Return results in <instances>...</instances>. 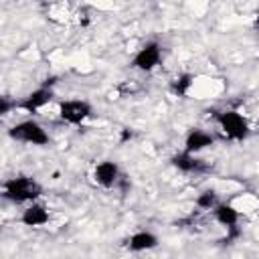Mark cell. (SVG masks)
Instances as JSON below:
<instances>
[{"mask_svg":"<svg viewBox=\"0 0 259 259\" xmlns=\"http://www.w3.org/2000/svg\"><path fill=\"white\" fill-rule=\"evenodd\" d=\"M172 164L178 168V170H182V172H198V170H204V164H202V160H198V158H194L190 152H182V154H176L174 158H172Z\"/></svg>","mask_w":259,"mask_h":259,"instance_id":"11","label":"cell"},{"mask_svg":"<svg viewBox=\"0 0 259 259\" xmlns=\"http://www.w3.org/2000/svg\"><path fill=\"white\" fill-rule=\"evenodd\" d=\"M255 28H259V14H257V18H255Z\"/></svg>","mask_w":259,"mask_h":259,"instance_id":"17","label":"cell"},{"mask_svg":"<svg viewBox=\"0 0 259 259\" xmlns=\"http://www.w3.org/2000/svg\"><path fill=\"white\" fill-rule=\"evenodd\" d=\"M119 140H121V142H127V140H132V130H127V127H125V130H121V136H119Z\"/></svg>","mask_w":259,"mask_h":259,"instance_id":"16","label":"cell"},{"mask_svg":"<svg viewBox=\"0 0 259 259\" xmlns=\"http://www.w3.org/2000/svg\"><path fill=\"white\" fill-rule=\"evenodd\" d=\"M20 221L26 227H42V225L49 223V210L42 204H30L28 208H24Z\"/></svg>","mask_w":259,"mask_h":259,"instance_id":"7","label":"cell"},{"mask_svg":"<svg viewBox=\"0 0 259 259\" xmlns=\"http://www.w3.org/2000/svg\"><path fill=\"white\" fill-rule=\"evenodd\" d=\"M184 146H186V152L196 154V152L204 150L206 146H212V136L206 134V132H202V130H192V132L186 136Z\"/></svg>","mask_w":259,"mask_h":259,"instance_id":"10","label":"cell"},{"mask_svg":"<svg viewBox=\"0 0 259 259\" xmlns=\"http://www.w3.org/2000/svg\"><path fill=\"white\" fill-rule=\"evenodd\" d=\"M93 176H95V182H97L99 186H103V188H111V186L119 180V168H117L115 162L105 160V162H99V164L95 166Z\"/></svg>","mask_w":259,"mask_h":259,"instance_id":"6","label":"cell"},{"mask_svg":"<svg viewBox=\"0 0 259 259\" xmlns=\"http://www.w3.org/2000/svg\"><path fill=\"white\" fill-rule=\"evenodd\" d=\"M158 245V237L150 231H138L127 239V247L132 251H148Z\"/></svg>","mask_w":259,"mask_h":259,"instance_id":"9","label":"cell"},{"mask_svg":"<svg viewBox=\"0 0 259 259\" xmlns=\"http://www.w3.org/2000/svg\"><path fill=\"white\" fill-rule=\"evenodd\" d=\"M196 206L198 208H212V206H217V192L212 188L202 190L198 194V198H196Z\"/></svg>","mask_w":259,"mask_h":259,"instance_id":"14","label":"cell"},{"mask_svg":"<svg viewBox=\"0 0 259 259\" xmlns=\"http://www.w3.org/2000/svg\"><path fill=\"white\" fill-rule=\"evenodd\" d=\"M59 115L63 121L79 125L91 115V105L87 101H81V99H69V101H63L59 105Z\"/></svg>","mask_w":259,"mask_h":259,"instance_id":"4","label":"cell"},{"mask_svg":"<svg viewBox=\"0 0 259 259\" xmlns=\"http://www.w3.org/2000/svg\"><path fill=\"white\" fill-rule=\"evenodd\" d=\"M160 57H162L160 45H158V42H148V45H144V47L136 53L132 65H134L136 69H140V71H152V69L160 63Z\"/></svg>","mask_w":259,"mask_h":259,"instance_id":"5","label":"cell"},{"mask_svg":"<svg viewBox=\"0 0 259 259\" xmlns=\"http://www.w3.org/2000/svg\"><path fill=\"white\" fill-rule=\"evenodd\" d=\"M10 107H12V103L8 101V97H2V99H0V113L6 115V113L10 111Z\"/></svg>","mask_w":259,"mask_h":259,"instance_id":"15","label":"cell"},{"mask_svg":"<svg viewBox=\"0 0 259 259\" xmlns=\"http://www.w3.org/2000/svg\"><path fill=\"white\" fill-rule=\"evenodd\" d=\"M51 99H53V91H51L49 87H40V89L32 91V93L20 103V107H24L26 111H36V109L45 107Z\"/></svg>","mask_w":259,"mask_h":259,"instance_id":"8","label":"cell"},{"mask_svg":"<svg viewBox=\"0 0 259 259\" xmlns=\"http://www.w3.org/2000/svg\"><path fill=\"white\" fill-rule=\"evenodd\" d=\"M219 125L223 130V134L227 138H231V140L241 142V140H245L249 136V123L237 111H223L219 115Z\"/></svg>","mask_w":259,"mask_h":259,"instance_id":"3","label":"cell"},{"mask_svg":"<svg viewBox=\"0 0 259 259\" xmlns=\"http://www.w3.org/2000/svg\"><path fill=\"white\" fill-rule=\"evenodd\" d=\"M38 194H40L38 182L28 176H14L4 182V198L12 200L16 204L34 200V198H38Z\"/></svg>","mask_w":259,"mask_h":259,"instance_id":"1","label":"cell"},{"mask_svg":"<svg viewBox=\"0 0 259 259\" xmlns=\"http://www.w3.org/2000/svg\"><path fill=\"white\" fill-rule=\"evenodd\" d=\"M192 81H194V77L188 75V73H184V75H180V77H176L172 81V91L178 93V95H186L188 89L192 87Z\"/></svg>","mask_w":259,"mask_h":259,"instance_id":"13","label":"cell"},{"mask_svg":"<svg viewBox=\"0 0 259 259\" xmlns=\"http://www.w3.org/2000/svg\"><path fill=\"white\" fill-rule=\"evenodd\" d=\"M8 136L12 140H20V142H28V144H36V146H45L49 144V134L42 130V125H38L32 119L20 121L16 125L10 127Z\"/></svg>","mask_w":259,"mask_h":259,"instance_id":"2","label":"cell"},{"mask_svg":"<svg viewBox=\"0 0 259 259\" xmlns=\"http://www.w3.org/2000/svg\"><path fill=\"white\" fill-rule=\"evenodd\" d=\"M214 219L223 227L231 229V227H237V223H239V210L231 204H217L214 206Z\"/></svg>","mask_w":259,"mask_h":259,"instance_id":"12","label":"cell"}]
</instances>
